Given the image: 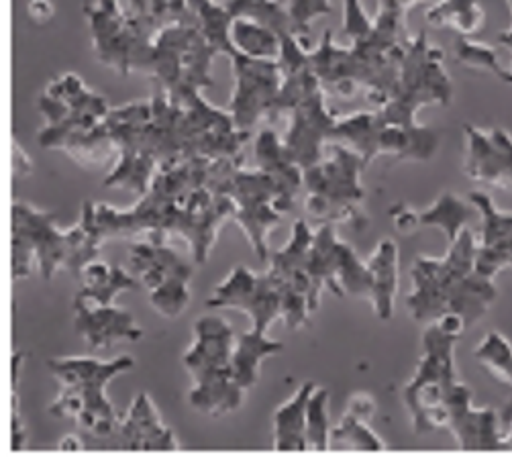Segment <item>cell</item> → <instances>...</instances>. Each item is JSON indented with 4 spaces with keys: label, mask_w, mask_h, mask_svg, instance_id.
<instances>
[{
    "label": "cell",
    "mask_w": 512,
    "mask_h": 463,
    "mask_svg": "<svg viewBox=\"0 0 512 463\" xmlns=\"http://www.w3.org/2000/svg\"><path fill=\"white\" fill-rule=\"evenodd\" d=\"M213 160L190 158L153 176L147 192L127 211L96 204V225L109 239L145 233L149 241L166 243L180 235L196 264L209 260L221 225L235 217V204L207 186Z\"/></svg>",
    "instance_id": "6da1fadb"
},
{
    "label": "cell",
    "mask_w": 512,
    "mask_h": 463,
    "mask_svg": "<svg viewBox=\"0 0 512 463\" xmlns=\"http://www.w3.org/2000/svg\"><path fill=\"white\" fill-rule=\"evenodd\" d=\"M478 239L470 227L449 243L443 257H417L411 268V294L406 308L421 325H431L445 313L462 315L468 329L484 319L498 298L492 278L476 270Z\"/></svg>",
    "instance_id": "7a4b0ae2"
},
{
    "label": "cell",
    "mask_w": 512,
    "mask_h": 463,
    "mask_svg": "<svg viewBox=\"0 0 512 463\" xmlns=\"http://www.w3.org/2000/svg\"><path fill=\"white\" fill-rule=\"evenodd\" d=\"M105 237L96 225V204L82 202V215L76 227L60 231L56 215L39 211L27 202H13V278L23 280L33 264L43 280H51L60 270H68L80 280L82 270L98 260Z\"/></svg>",
    "instance_id": "3957f363"
},
{
    "label": "cell",
    "mask_w": 512,
    "mask_h": 463,
    "mask_svg": "<svg viewBox=\"0 0 512 463\" xmlns=\"http://www.w3.org/2000/svg\"><path fill=\"white\" fill-rule=\"evenodd\" d=\"M408 41L411 39H394L374 25L366 39L349 41L347 47H341L327 29L319 45L311 49V66L327 94L353 98L357 92H364L380 109L396 92Z\"/></svg>",
    "instance_id": "277c9868"
},
{
    "label": "cell",
    "mask_w": 512,
    "mask_h": 463,
    "mask_svg": "<svg viewBox=\"0 0 512 463\" xmlns=\"http://www.w3.org/2000/svg\"><path fill=\"white\" fill-rule=\"evenodd\" d=\"M133 366L135 359L129 355L115 357L111 362L96 357L49 359L47 370L62 386L58 398L49 404V415L74 419L84 431L86 449H113L121 421L107 396V386Z\"/></svg>",
    "instance_id": "5b68a950"
},
{
    "label": "cell",
    "mask_w": 512,
    "mask_h": 463,
    "mask_svg": "<svg viewBox=\"0 0 512 463\" xmlns=\"http://www.w3.org/2000/svg\"><path fill=\"white\" fill-rule=\"evenodd\" d=\"M235 335L231 325L215 315H204L194 323L192 345L184 353V368L192 378L188 402L209 417L235 413L245 390L233 372Z\"/></svg>",
    "instance_id": "8992f818"
},
{
    "label": "cell",
    "mask_w": 512,
    "mask_h": 463,
    "mask_svg": "<svg viewBox=\"0 0 512 463\" xmlns=\"http://www.w3.org/2000/svg\"><path fill=\"white\" fill-rule=\"evenodd\" d=\"M207 186L235 204V221L249 239L255 255L266 262L270 257L268 235L290 213L294 204L282 188L262 170H247L243 162L219 160L211 164Z\"/></svg>",
    "instance_id": "52a82bcc"
},
{
    "label": "cell",
    "mask_w": 512,
    "mask_h": 463,
    "mask_svg": "<svg viewBox=\"0 0 512 463\" xmlns=\"http://www.w3.org/2000/svg\"><path fill=\"white\" fill-rule=\"evenodd\" d=\"M368 162L347 145L331 143L329 158L304 170V209L313 221L325 225L349 223L364 231L368 217L362 211L366 188L362 174Z\"/></svg>",
    "instance_id": "ba28073f"
},
{
    "label": "cell",
    "mask_w": 512,
    "mask_h": 463,
    "mask_svg": "<svg viewBox=\"0 0 512 463\" xmlns=\"http://www.w3.org/2000/svg\"><path fill=\"white\" fill-rule=\"evenodd\" d=\"M219 49L196 25H168L153 37L139 74L156 80L168 96L184 90H204L215 84L213 62Z\"/></svg>",
    "instance_id": "9c48e42d"
},
{
    "label": "cell",
    "mask_w": 512,
    "mask_h": 463,
    "mask_svg": "<svg viewBox=\"0 0 512 463\" xmlns=\"http://www.w3.org/2000/svg\"><path fill=\"white\" fill-rule=\"evenodd\" d=\"M445 54L433 45L425 31L411 37L404 51L394 96L378 109L386 123L417 127V113L423 107H449L453 82L445 70Z\"/></svg>",
    "instance_id": "30bf717a"
},
{
    "label": "cell",
    "mask_w": 512,
    "mask_h": 463,
    "mask_svg": "<svg viewBox=\"0 0 512 463\" xmlns=\"http://www.w3.org/2000/svg\"><path fill=\"white\" fill-rule=\"evenodd\" d=\"M457 341V337L443 333L435 323L423 331V355L415 376L402 390L404 406L419 435L447 429V398L459 382L455 368Z\"/></svg>",
    "instance_id": "8fae6325"
},
{
    "label": "cell",
    "mask_w": 512,
    "mask_h": 463,
    "mask_svg": "<svg viewBox=\"0 0 512 463\" xmlns=\"http://www.w3.org/2000/svg\"><path fill=\"white\" fill-rule=\"evenodd\" d=\"M45 119L37 141L43 149H60L72 135L94 129L105 121L111 107L100 94L92 92L80 76L68 72L51 82L39 98Z\"/></svg>",
    "instance_id": "7c38bea8"
},
{
    "label": "cell",
    "mask_w": 512,
    "mask_h": 463,
    "mask_svg": "<svg viewBox=\"0 0 512 463\" xmlns=\"http://www.w3.org/2000/svg\"><path fill=\"white\" fill-rule=\"evenodd\" d=\"M311 311L315 313L325 290L343 298L372 300V272L368 262H362L355 249L341 241L335 225H321L315 231L311 247Z\"/></svg>",
    "instance_id": "4fadbf2b"
},
{
    "label": "cell",
    "mask_w": 512,
    "mask_h": 463,
    "mask_svg": "<svg viewBox=\"0 0 512 463\" xmlns=\"http://www.w3.org/2000/svg\"><path fill=\"white\" fill-rule=\"evenodd\" d=\"M129 272L149 292L151 306L162 317L176 319L188 308L192 266L168 243L149 239L131 243Z\"/></svg>",
    "instance_id": "5bb4252c"
},
{
    "label": "cell",
    "mask_w": 512,
    "mask_h": 463,
    "mask_svg": "<svg viewBox=\"0 0 512 463\" xmlns=\"http://www.w3.org/2000/svg\"><path fill=\"white\" fill-rule=\"evenodd\" d=\"M151 119V100L129 102V105L111 109L105 117V125L109 129L111 139L117 145L119 162L107 174V188H119L143 196L158 174V164L143 149V127Z\"/></svg>",
    "instance_id": "9a60e30c"
},
{
    "label": "cell",
    "mask_w": 512,
    "mask_h": 463,
    "mask_svg": "<svg viewBox=\"0 0 512 463\" xmlns=\"http://www.w3.org/2000/svg\"><path fill=\"white\" fill-rule=\"evenodd\" d=\"M84 13L98 62L123 76L137 72L158 33L153 35L125 17L117 0H94L84 7Z\"/></svg>",
    "instance_id": "2e32d148"
},
{
    "label": "cell",
    "mask_w": 512,
    "mask_h": 463,
    "mask_svg": "<svg viewBox=\"0 0 512 463\" xmlns=\"http://www.w3.org/2000/svg\"><path fill=\"white\" fill-rule=\"evenodd\" d=\"M315 231L309 223L298 219L286 247L272 253L268 276L282 294V321L288 331H298L309 323L311 311V247Z\"/></svg>",
    "instance_id": "e0dca14e"
},
{
    "label": "cell",
    "mask_w": 512,
    "mask_h": 463,
    "mask_svg": "<svg viewBox=\"0 0 512 463\" xmlns=\"http://www.w3.org/2000/svg\"><path fill=\"white\" fill-rule=\"evenodd\" d=\"M231 64L235 88L227 111L239 131L251 133L272 113L282 86L280 66L278 60H258L243 54H233Z\"/></svg>",
    "instance_id": "ac0fdd59"
},
{
    "label": "cell",
    "mask_w": 512,
    "mask_h": 463,
    "mask_svg": "<svg viewBox=\"0 0 512 463\" xmlns=\"http://www.w3.org/2000/svg\"><path fill=\"white\" fill-rule=\"evenodd\" d=\"M286 119L288 129L282 139L292 160L304 170L319 164L339 119L327 109V90L323 84L306 92L286 113Z\"/></svg>",
    "instance_id": "d6986e66"
},
{
    "label": "cell",
    "mask_w": 512,
    "mask_h": 463,
    "mask_svg": "<svg viewBox=\"0 0 512 463\" xmlns=\"http://www.w3.org/2000/svg\"><path fill=\"white\" fill-rule=\"evenodd\" d=\"M209 308H233L249 315L253 329L268 333L270 325L282 319V294L268 274H255L237 266L207 300Z\"/></svg>",
    "instance_id": "ffe728a7"
},
{
    "label": "cell",
    "mask_w": 512,
    "mask_h": 463,
    "mask_svg": "<svg viewBox=\"0 0 512 463\" xmlns=\"http://www.w3.org/2000/svg\"><path fill=\"white\" fill-rule=\"evenodd\" d=\"M447 429L462 451H510L494 408H476L472 390L457 382L447 398Z\"/></svg>",
    "instance_id": "44dd1931"
},
{
    "label": "cell",
    "mask_w": 512,
    "mask_h": 463,
    "mask_svg": "<svg viewBox=\"0 0 512 463\" xmlns=\"http://www.w3.org/2000/svg\"><path fill=\"white\" fill-rule=\"evenodd\" d=\"M466 158L464 172L470 180L512 190V135L504 129L464 127Z\"/></svg>",
    "instance_id": "7402d4cb"
},
{
    "label": "cell",
    "mask_w": 512,
    "mask_h": 463,
    "mask_svg": "<svg viewBox=\"0 0 512 463\" xmlns=\"http://www.w3.org/2000/svg\"><path fill=\"white\" fill-rule=\"evenodd\" d=\"M482 227L476 245V270L488 278H496L504 270H512V213L500 211L486 192H470Z\"/></svg>",
    "instance_id": "603a6c76"
},
{
    "label": "cell",
    "mask_w": 512,
    "mask_h": 463,
    "mask_svg": "<svg viewBox=\"0 0 512 463\" xmlns=\"http://www.w3.org/2000/svg\"><path fill=\"white\" fill-rule=\"evenodd\" d=\"M74 329L90 349H109L119 341L143 339V329L131 313L115 304H94L82 298H74Z\"/></svg>",
    "instance_id": "cb8c5ba5"
},
{
    "label": "cell",
    "mask_w": 512,
    "mask_h": 463,
    "mask_svg": "<svg viewBox=\"0 0 512 463\" xmlns=\"http://www.w3.org/2000/svg\"><path fill=\"white\" fill-rule=\"evenodd\" d=\"M117 451H178L180 445L166 427L147 392L137 394L129 413L121 419L113 439Z\"/></svg>",
    "instance_id": "d4e9b609"
},
{
    "label": "cell",
    "mask_w": 512,
    "mask_h": 463,
    "mask_svg": "<svg viewBox=\"0 0 512 463\" xmlns=\"http://www.w3.org/2000/svg\"><path fill=\"white\" fill-rule=\"evenodd\" d=\"M253 158L255 168L272 176L284 196L296 204V196L302 192L304 184V168L292 160L284 139L272 129H262L253 141Z\"/></svg>",
    "instance_id": "484cf974"
},
{
    "label": "cell",
    "mask_w": 512,
    "mask_h": 463,
    "mask_svg": "<svg viewBox=\"0 0 512 463\" xmlns=\"http://www.w3.org/2000/svg\"><path fill=\"white\" fill-rule=\"evenodd\" d=\"M315 382H304L296 394L274 413V449L282 453L309 451L306 443V408L315 392Z\"/></svg>",
    "instance_id": "4316f807"
},
{
    "label": "cell",
    "mask_w": 512,
    "mask_h": 463,
    "mask_svg": "<svg viewBox=\"0 0 512 463\" xmlns=\"http://www.w3.org/2000/svg\"><path fill=\"white\" fill-rule=\"evenodd\" d=\"M372 272V308L380 321L394 317V300L398 292V247L392 239L380 241L368 260Z\"/></svg>",
    "instance_id": "83f0119b"
},
{
    "label": "cell",
    "mask_w": 512,
    "mask_h": 463,
    "mask_svg": "<svg viewBox=\"0 0 512 463\" xmlns=\"http://www.w3.org/2000/svg\"><path fill=\"white\" fill-rule=\"evenodd\" d=\"M284 345L268 337V333L260 331H247L235 339L233 349V372L237 384L247 392L255 386L260 376V366L266 357L282 351Z\"/></svg>",
    "instance_id": "f1b7e54d"
},
{
    "label": "cell",
    "mask_w": 512,
    "mask_h": 463,
    "mask_svg": "<svg viewBox=\"0 0 512 463\" xmlns=\"http://www.w3.org/2000/svg\"><path fill=\"white\" fill-rule=\"evenodd\" d=\"M382 131V119L378 109L355 113L343 119H337V125L331 135V143H341L351 147L353 151L368 162V166L380 158L378 156V139Z\"/></svg>",
    "instance_id": "f546056e"
},
{
    "label": "cell",
    "mask_w": 512,
    "mask_h": 463,
    "mask_svg": "<svg viewBox=\"0 0 512 463\" xmlns=\"http://www.w3.org/2000/svg\"><path fill=\"white\" fill-rule=\"evenodd\" d=\"M476 213L478 211L470 200L464 202L462 198L447 190L437 196V200L429 209L419 211V227L441 229L447 237V243H453L459 237V233L468 227Z\"/></svg>",
    "instance_id": "4dcf8cb0"
},
{
    "label": "cell",
    "mask_w": 512,
    "mask_h": 463,
    "mask_svg": "<svg viewBox=\"0 0 512 463\" xmlns=\"http://www.w3.org/2000/svg\"><path fill=\"white\" fill-rule=\"evenodd\" d=\"M229 39L235 54H243L258 60H278L282 49V37L270 27L251 19L237 17L231 21Z\"/></svg>",
    "instance_id": "1f68e13d"
},
{
    "label": "cell",
    "mask_w": 512,
    "mask_h": 463,
    "mask_svg": "<svg viewBox=\"0 0 512 463\" xmlns=\"http://www.w3.org/2000/svg\"><path fill=\"white\" fill-rule=\"evenodd\" d=\"M486 21L480 0H437L427 11V23L453 29L459 37L476 35Z\"/></svg>",
    "instance_id": "d6a6232c"
},
{
    "label": "cell",
    "mask_w": 512,
    "mask_h": 463,
    "mask_svg": "<svg viewBox=\"0 0 512 463\" xmlns=\"http://www.w3.org/2000/svg\"><path fill=\"white\" fill-rule=\"evenodd\" d=\"M368 423L370 421L345 410V415L331 431L329 449H333V451H366V453L384 451L386 449L384 441L372 431V427Z\"/></svg>",
    "instance_id": "836d02e7"
},
{
    "label": "cell",
    "mask_w": 512,
    "mask_h": 463,
    "mask_svg": "<svg viewBox=\"0 0 512 463\" xmlns=\"http://www.w3.org/2000/svg\"><path fill=\"white\" fill-rule=\"evenodd\" d=\"M474 357L492 380L512 388V343L502 333L490 331L474 349Z\"/></svg>",
    "instance_id": "e575fe53"
},
{
    "label": "cell",
    "mask_w": 512,
    "mask_h": 463,
    "mask_svg": "<svg viewBox=\"0 0 512 463\" xmlns=\"http://www.w3.org/2000/svg\"><path fill=\"white\" fill-rule=\"evenodd\" d=\"M225 7L233 19L243 17L255 23H262L276 31L280 37L292 33L288 7L278 3V0H227Z\"/></svg>",
    "instance_id": "d590c367"
},
{
    "label": "cell",
    "mask_w": 512,
    "mask_h": 463,
    "mask_svg": "<svg viewBox=\"0 0 512 463\" xmlns=\"http://www.w3.org/2000/svg\"><path fill=\"white\" fill-rule=\"evenodd\" d=\"M455 60L470 70L486 72V74H492L494 78L502 80L504 84H512L510 68H506L500 62L498 51L488 43H480L470 37H457Z\"/></svg>",
    "instance_id": "8d00e7d4"
},
{
    "label": "cell",
    "mask_w": 512,
    "mask_h": 463,
    "mask_svg": "<svg viewBox=\"0 0 512 463\" xmlns=\"http://www.w3.org/2000/svg\"><path fill=\"white\" fill-rule=\"evenodd\" d=\"M329 392L325 388H315L309 408H306V443L309 451L323 453L331 443V427H329Z\"/></svg>",
    "instance_id": "74e56055"
},
{
    "label": "cell",
    "mask_w": 512,
    "mask_h": 463,
    "mask_svg": "<svg viewBox=\"0 0 512 463\" xmlns=\"http://www.w3.org/2000/svg\"><path fill=\"white\" fill-rule=\"evenodd\" d=\"M288 15L292 33L309 47V35L313 21L319 17H327L333 13L331 0H288Z\"/></svg>",
    "instance_id": "f35d334b"
},
{
    "label": "cell",
    "mask_w": 512,
    "mask_h": 463,
    "mask_svg": "<svg viewBox=\"0 0 512 463\" xmlns=\"http://www.w3.org/2000/svg\"><path fill=\"white\" fill-rule=\"evenodd\" d=\"M374 31V19L368 17L362 0H343V35L349 41L366 39Z\"/></svg>",
    "instance_id": "ab89813d"
},
{
    "label": "cell",
    "mask_w": 512,
    "mask_h": 463,
    "mask_svg": "<svg viewBox=\"0 0 512 463\" xmlns=\"http://www.w3.org/2000/svg\"><path fill=\"white\" fill-rule=\"evenodd\" d=\"M390 217L400 233H415L417 229H421L419 211L406 207V204H394V207H390Z\"/></svg>",
    "instance_id": "60d3db41"
},
{
    "label": "cell",
    "mask_w": 512,
    "mask_h": 463,
    "mask_svg": "<svg viewBox=\"0 0 512 463\" xmlns=\"http://www.w3.org/2000/svg\"><path fill=\"white\" fill-rule=\"evenodd\" d=\"M27 431L25 423L21 419V408H19V398L17 390H13V408H11V451H21L25 447Z\"/></svg>",
    "instance_id": "b9f144b4"
},
{
    "label": "cell",
    "mask_w": 512,
    "mask_h": 463,
    "mask_svg": "<svg viewBox=\"0 0 512 463\" xmlns=\"http://www.w3.org/2000/svg\"><path fill=\"white\" fill-rule=\"evenodd\" d=\"M435 325H437L443 333H447V335H451V337H457V339L462 337L464 331L468 329L464 317L457 315V313H445L443 317H439V319L435 321Z\"/></svg>",
    "instance_id": "7bdbcfd3"
},
{
    "label": "cell",
    "mask_w": 512,
    "mask_h": 463,
    "mask_svg": "<svg viewBox=\"0 0 512 463\" xmlns=\"http://www.w3.org/2000/svg\"><path fill=\"white\" fill-rule=\"evenodd\" d=\"M33 172V162L27 156V151L15 141L13 143V176L15 178H27Z\"/></svg>",
    "instance_id": "ee69618b"
},
{
    "label": "cell",
    "mask_w": 512,
    "mask_h": 463,
    "mask_svg": "<svg viewBox=\"0 0 512 463\" xmlns=\"http://www.w3.org/2000/svg\"><path fill=\"white\" fill-rule=\"evenodd\" d=\"M27 13H29L31 21L47 23L54 19V5H51V0H29Z\"/></svg>",
    "instance_id": "f6af8a7d"
},
{
    "label": "cell",
    "mask_w": 512,
    "mask_h": 463,
    "mask_svg": "<svg viewBox=\"0 0 512 463\" xmlns=\"http://www.w3.org/2000/svg\"><path fill=\"white\" fill-rule=\"evenodd\" d=\"M508 3V9H510V15H512V0H506ZM498 45H502L504 49H508L510 51V56H512V23H510V27L508 29H504L500 35H498ZM510 72H512V62H510Z\"/></svg>",
    "instance_id": "bcb514c9"
},
{
    "label": "cell",
    "mask_w": 512,
    "mask_h": 463,
    "mask_svg": "<svg viewBox=\"0 0 512 463\" xmlns=\"http://www.w3.org/2000/svg\"><path fill=\"white\" fill-rule=\"evenodd\" d=\"M58 449H60V451H82V449H86V447H84V439H82V437L70 435V437H64V439H62V443L58 445Z\"/></svg>",
    "instance_id": "7dc6e473"
},
{
    "label": "cell",
    "mask_w": 512,
    "mask_h": 463,
    "mask_svg": "<svg viewBox=\"0 0 512 463\" xmlns=\"http://www.w3.org/2000/svg\"><path fill=\"white\" fill-rule=\"evenodd\" d=\"M398 3H400V7L408 13L413 7L421 5V3H437V0H398Z\"/></svg>",
    "instance_id": "c3c4849f"
}]
</instances>
